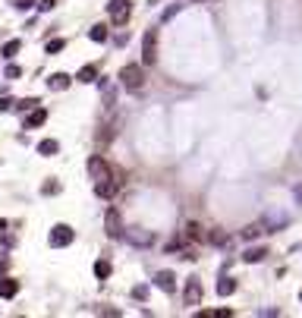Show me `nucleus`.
Listing matches in <instances>:
<instances>
[{"mask_svg":"<svg viewBox=\"0 0 302 318\" xmlns=\"http://www.w3.org/2000/svg\"><path fill=\"white\" fill-rule=\"evenodd\" d=\"M123 183H126V174L110 167V177L104 180V183H94V192H98V199H114L120 189H123Z\"/></svg>","mask_w":302,"mask_h":318,"instance_id":"1","label":"nucleus"},{"mask_svg":"<svg viewBox=\"0 0 302 318\" xmlns=\"http://www.w3.org/2000/svg\"><path fill=\"white\" fill-rule=\"evenodd\" d=\"M120 85L129 91H139L142 85H145V73H142V66H135V63H126L123 70H120Z\"/></svg>","mask_w":302,"mask_h":318,"instance_id":"2","label":"nucleus"},{"mask_svg":"<svg viewBox=\"0 0 302 318\" xmlns=\"http://www.w3.org/2000/svg\"><path fill=\"white\" fill-rule=\"evenodd\" d=\"M107 13H110V22L114 25H126L129 16H132V0H110Z\"/></svg>","mask_w":302,"mask_h":318,"instance_id":"3","label":"nucleus"},{"mask_svg":"<svg viewBox=\"0 0 302 318\" xmlns=\"http://www.w3.org/2000/svg\"><path fill=\"white\" fill-rule=\"evenodd\" d=\"M76 239V230L70 224H54L50 227V236H47V243L54 246V249H63V246H70Z\"/></svg>","mask_w":302,"mask_h":318,"instance_id":"4","label":"nucleus"},{"mask_svg":"<svg viewBox=\"0 0 302 318\" xmlns=\"http://www.w3.org/2000/svg\"><path fill=\"white\" fill-rule=\"evenodd\" d=\"M85 170H88V180L91 183H104V180L110 177V164L101 154H94V158H88V164H85Z\"/></svg>","mask_w":302,"mask_h":318,"instance_id":"5","label":"nucleus"},{"mask_svg":"<svg viewBox=\"0 0 302 318\" xmlns=\"http://www.w3.org/2000/svg\"><path fill=\"white\" fill-rule=\"evenodd\" d=\"M104 230H107L110 239H123L126 227H123V218H120L117 208H107V211H104Z\"/></svg>","mask_w":302,"mask_h":318,"instance_id":"6","label":"nucleus"},{"mask_svg":"<svg viewBox=\"0 0 302 318\" xmlns=\"http://www.w3.org/2000/svg\"><path fill=\"white\" fill-rule=\"evenodd\" d=\"M158 60V32H145L142 38V63H154Z\"/></svg>","mask_w":302,"mask_h":318,"instance_id":"7","label":"nucleus"},{"mask_svg":"<svg viewBox=\"0 0 302 318\" xmlns=\"http://www.w3.org/2000/svg\"><path fill=\"white\" fill-rule=\"evenodd\" d=\"M126 243H132V246H139V249H148L154 243V233L151 230H142V227H132V230H126Z\"/></svg>","mask_w":302,"mask_h":318,"instance_id":"8","label":"nucleus"},{"mask_svg":"<svg viewBox=\"0 0 302 318\" xmlns=\"http://www.w3.org/2000/svg\"><path fill=\"white\" fill-rule=\"evenodd\" d=\"M202 293H205V290H202V280H198V277H189V280H186V290H183V303H186V306H198V303H202Z\"/></svg>","mask_w":302,"mask_h":318,"instance_id":"9","label":"nucleus"},{"mask_svg":"<svg viewBox=\"0 0 302 318\" xmlns=\"http://www.w3.org/2000/svg\"><path fill=\"white\" fill-rule=\"evenodd\" d=\"M154 283H158L164 293H173V290H176V277H173V271H158V274H154Z\"/></svg>","mask_w":302,"mask_h":318,"instance_id":"10","label":"nucleus"},{"mask_svg":"<svg viewBox=\"0 0 302 318\" xmlns=\"http://www.w3.org/2000/svg\"><path fill=\"white\" fill-rule=\"evenodd\" d=\"M267 259V249L264 246H252V249H246L243 252V262H249V265H258V262H264Z\"/></svg>","mask_w":302,"mask_h":318,"instance_id":"11","label":"nucleus"},{"mask_svg":"<svg viewBox=\"0 0 302 318\" xmlns=\"http://www.w3.org/2000/svg\"><path fill=\"white\" fill-rule=\"evenodd\" d=\"M16 293H19V280H13V277H0V296H3V299H13Z\"/></svg>","mask_w":302,"mask_h":318,"instance_id":"12","label":"nucleus"},{"mask_svg":"<svg viewBox=\"0 0 302 318\" xmlns=\"http://www.w3.org/2000/svg\"><path fill=\"white\" fill-rule=\"evenodd\" d=\"M47 89L50 91H66V89H70V76H66V73H54L47 79Z\"/></svg>","mask_w":302,"mask_h":318,"instance_id":"13","label":"nucleus"},{"mask_svg":"<svg viewBox=\"0 0 302 318\" xmlns=\"http://www.w3.org/2000/svg\"><path fill=\"white\" fill-rule=\"evenodd\" d=\"M44 120H47V110L44 107H32V114H29V120H25V126H44Z\"/></svg>","mask_w":302,"mask_h":318,"instance_id":"14","label":"nucleus"},{"mask_svg":"<svg viewBox=\"0 0 302 318\" xmlns=\"http://www.w3.org/2000/svg\"><path fill=\"white\" fill-rule=\"evenodd\" d=\"M264 221H255V224H249V227H243V233H239V236H243V239H258V236H261L264 233Z\"/></svg>","mask_w":302,"mask_h":318,"instance_id":"15","label":"nucleus"},{"mask_svg":"<svg viewBox=\"0 0 302 318\" xmlns=\"http://www.w3.org/2000/svg\"><path fill=\"white\" fill-rule=\"evenodd\" d=\"M205 236H208V233H205V227L198 224V221H189V224H186V239L195 243V239H205Z\"/></svg>","mask_w":302,"mask_h":318,"instance_id":"16","label":"nucleus"},{"mask_svg":"<svg viewBox=\"0 0 302 318\" xmlns=\"http://www.w3.org/2000/svg\"><path fill=\"white\" fill-rule=\"evenodd\" d=\"M57 151H60L57 139H41L38 142V154H44V158H50V154H57Z\"/></svg>","mask_w":302,"mask_h":318,"instance_id":"17","label":"nucleus"},{"mask_svg":"<svg viewBox=\"0 0 302 318\" xmlns=\"http://www.w3.org/2000/svg\"><path fill=\"white\" fill-rule=\"evenodd\" d=\"M110 271H114V268H110V262H104V259L94 262V277H98V280H107Z\"/></svg>","mask_w":302,"mask_h":318,"instance_id":"18","label":"nucleus"},{"mask_svg":"<svg viewBox=\"0 0 302 318\" xmlns=\"http://www.w3.org/2000/svg\"><path fill=\"white\" fill-rule=\"evenodd\" d=\"M76 79H79V82H94V79H98V66H91V63H88V66H82Z\"/></svg>","mask_w":302,"mask_h":318,"instance_id":"19","label":"nucleus"},{"mask_svg":"<svg viewBox=\"0 0 302 318\" xmlns=\"http://www.w3.org/2000/svg\"><path fill=\"white\" fill-rule=\"evenodd\" d=\"M88 38H91V41H107V38H110L107 25H91V29H88Z\"/></svg>","mask_w":302,"mask_h":318,"instance_id":"20","label":"nucleus"},{"mask_svg":"<svg viewBox=\"0 0 302 318\" xmlns=\"http://www.w3.org/2000/svg\"><path fill=\"white\" fill-rule=\"evenodd\" d=\"M217 293H220V296L236 293V280H233V277H220V283H217Z\"/></svg>","mask_w":302,"mask_h":318,"instance_id":"21","label":"nucleus"},{"mask_svg":"<svg viewBox=\"0 0 302 318\" xmlns=\"http://www.w3.org/2000/svg\"><path fill=\"white\" fill-rule=\"evenodd\" d=\"M205 239H208V243H214V246H227V243H230V236L223 233V230H211Z\"/></svg>","mask_w":302,"mask_h":318,"instance_id":"22","label":"nucleus"},{"mask_svg":"<svg viewBox=\"0 0 302 318\" xmlns=\"http://www.w3.org/2000/svg\"><path fill=\"white\" fill-rule=\"evenodd\" d=\"M233 312H230V309H214V312H211V309H205V312H198V318H230Z\"/></svg>","mask_w":302,"mask_h":318,"instance_id":"23","label":"nucleus"},{"mask_svg":"<svg viewBox=\"0 0 302 318\" xmlns=\"http://www.w3.org/2000/svg\"><path fill=\"white\" fill-rule=\"evenodd\" d=\"M19 47H22V45H19V41H6V45H3V50H0V54H3L6 60H13L16 54H19Z\"/></svg>","mask_w":302,"mask_h":318,"instance_id":"24","label":"nucleus"},{"mask_svg":"<svg viewBox=\"0 0 302 318\" xmlns=\"http://www.w3.org/2000/svg\"><path fill=\"white\" fill-rule=\"evenodd\" d=\"M114 133H117V120L104 126V133H98V142H110V139H114Z\"/></svg>","mask_w":302,"mask_h":318,"instance_id":"25","label":"nucleus"},{"mask_svg":"<svg viewBox=\"0 0 302 318\" xmlns=\"http://www.w3.org/2000/svg\"><path fill=\"white\" fill-rule=\"evenodd\" d=\"M63 47H66V41H63V38H54V41H47L44 50H47V54H60Z\"/></svg>","mask_w":302,"mask_h":318,"instance_id":"26","label":"nucleus"},{"mask_svg":"<svg viewBox=\"0 0 302 318\" xmlns=\"http://www.w3.org/2000/svg\"><path fill=\"white\" fill-rule=\"evenodd\" d=\"M10 3L16 6V10H32V6H35V0H10Z\"/></svg>","mask_w":302,"mask_h":318,"instance_id":"27","label":"nucleus"},{"mask_svg":"<svg viewBox=\"0 0 302 318\" xmlns=\"http://www.w3.org/2000/svg\"><path fill=\"white\" fill-rule=\"evenodd\" d=\"M41 192H44V195H57L60 192V183H44V186H41Z\"/></svg>","mask_w":302,"mask_h":318,"instance_id":"28","label":"nucleus"},{"mask_svg":"<svg viewBox=\"0 0 302 318\" xmlns=\"http://www.w3.org/2000/svg\"><path fill=\"white\" fill-rule=\"evenodd\" d=\"M16 107H22V110H32V107H38V101H35V98H25V101H16Z\"/></svg>","mask_w":302,"mask_h":318,"instance_id":"29","label":"nucleus"},{"mask_svg":"<svg viewBox=\"0 0 302 318\" xmlns=\"http://www.w3.org/2000/svg\"><path fill=\"white\" fill-rule=\"evenodd\" d=\"M132 296H135V299H145V296H148V287H145V283H139V287H132Z\"/></svg>","mask_w":302,"mask_h":318,"instance_id":"30","label":"nucleus"},{"mask_svg":"<svg viewBox=\"0 0 302 318\" xmlns=\"http://www.w3.org/2000/svg\"><path fill=\"white\" fill-rule=\"evenodd\" d=\"M19 73H22L19 66H13V63H10V66H6V73H3V76H6V79H19Z\"/></svg>","mask_w":302,"mask_h":318,"instance_id":"31","label":"nucleus"},{"mask_svg":"<svg viewBox=\"0 0 302 318\" xmlns=\"http://www.w3.org/2000/svg\"><path fill=\"white\" fill-rule=\"evenodd\" d=\"M13 107H16L13 98H0V110H13Z\"/></svg>","mask_w":302,"mask_h":318,"instance_id":"32","label":"nucleus"},{"mask_svg":"<svg viewBox=\"0 0 302 318\" xmlns=\"http://www.w3.org/2000/svg\"><path fill=\"white\" fill-rule=\"evenodd\" d=\"M38 10H41V13H47V10H54V0H41V3H38Z\"/></svg>","mask_w":302,"mask_h":318,"instance_id":"33","label":"nucleus"},{"mask_svg":"<svg viewBox=\"0 0 302 318\" xmlns=\"http://www.w3.org/2000/svg\"><path fill=\"white\" fill-rule=\"evenodd\" d=\"M293 195H296V202H299V205H302V183H299V186H296V189H293Z\"/></svg>","mask_w":302,"mask_h":318,"instance_id":"34","label":"nucleus"},{"mask_svg":"<svg viewBox=\"0 0 302 318\" xmlns=\"http://www.w3.org/2000/svg\"><path fill=\"white\" fill-rule=\"evenodd\" d=\"M3 271H6V262H3V259H0V274H3Z\"/></svg>","mask_w":302,"mask_h":318,"instance_id":"35","label":"nucleus"},{"mask_svg":"<svg viewBox=\"0 0 302 318\" xmlns=\"http://www.w3.org/2000/svg\"><path fill=\"white\" fill-rule=\"evenodd\" d=\"M192 3H205V0H192Z\"/></svg>","mask_w":302,"mask_h":318,"instance_id":"36","label":"nucleus"},{"mask_svg":"<svg viewBox=\"0 0 302 318\" xmlns=\"http://www.w3.org/2000/svg\"><path fill=\"white\" fill-rule=\"evenodd\" d=\"M299 299H302V293H299Z\"/></svg>","mask_w":302,"mask_h":318,"instance_id":"37","label":"nucleus"}]
</instances>
